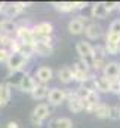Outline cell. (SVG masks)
I'll use <instances>...</instances> for the list:
<instances>
[{"label": "cell", "instance_id": "cell-1", "mask_svg": "<svg viewBox=\"0 0 120 128\" xmlns=\"http://www.w3.org/2000/svg\"><path fill=\"white\" fill-rule=\"evenodd\" d=\"M28 64V58L27 57H24L22 54H19V52H10V57H9V60H7V70H9V73H13V72H21V70H24V67Z\"/></svg>", "mask_w": 120, "mask_h": 128}, {"label": "cell", "instance_id": "cell-2", "mask_svg": "<svg viewBox=\"0 0 120 128\" xmlns=\"http://www.w3.org/2000/svg\"><path fill=\"white\" fill-rule=\"evenodd\" d=\"M21 43H25V45H34L36 43V39H34V34H33V28L27 26V22H21L18 24V32L15 36Z\"/></svg>", "mask_w": 120, "mask_h": 128}, {"label": "cell", "instance_id": "cell-3", "mask_svg": "<svg viewBox=\"0 0 120 128\" xmlns=\"http://www.w3.org/2000/svg\"><path fill=\"white\" fill-rule=\"evenodd\" d=\"M30 3H24V2H16V3H3V14L10 20L13 16H18Z\"/></svg>", "mask_w": 120, "mask_h": 128}, {"label": "cell", "instance_id": "cell-4", "mask_svg": "<svg viewBox=\"0 0 120 128\" xmlns=\"http://www.w3.org/2000/svg\"><path fill=\"white\" fill-rule=\"evenodd\" d=\"M31 28H33L34 39H39V37H48V36H52V34H54V24L49 22V21L39 22V24L33 26Z\"/></svg>", "mask_w": 120, "mask_h": 128}, {"label": "cell", "instance_id": "cell-5", "mask_svg": "<svg viewBox=\"0 0 120 128\" xmlns=\"http://www.w3.org/2000/svg\"><path fill=\"white\" fill-rule=\"evenodd\" d=\"M34 78H36L37 84L48 85V84L52 80V78H54V70H52L51 67H48V66H42V67H39V68L36 70Z\"/></svg>", "mask_w": 120, "mask_h": 128}, {"label": "cell", "instance_id": "cell-6", "mask_svg": "<svg viewBox=\"0 0 120 128\" xmlns=\"http://www.w3.org/2000/svg\"><path fill=\"white\" fill-rule=\"evenodd\" d=\"M67 100V92L64 90L60 88H52L49 91V96H48V101L51 106H61L64 101Z\"/></svg>", "mask_w": 120, "mask_h": 128}, {"label": "cell", "instance_id": "cell-7", "mask_svg": "<svg viewBox=\"0 0 120 128\" xmlns=\"http://www.w3.org/2000/svg\"><path fill=\"white\" fill-rule=\"evenodd\" d=\"M67 100H68V109L73 113H80L85 110V100L74 96V92H67Z\"/></svg>", "mask_w": 120, "mask_h": 128}, {"label": "cell", "instance_id": "cell-8", "mask_svg": "<svg viewBox=\"0 0 120 128\" xmlns=\"http://www.w3.org/2000/svg\"><path fill=\"white\" fill-rule=\"evenodd\" d=\"M102 76H105L110 80L119 79L120 78V63H117V61H108L105 64L104 70H102Z\"/></svg>", "mask_w": 120, "mask_h": 128}, {"label": "cell", "instance_id": "cell-9", "mask_svg": "<svg viewBox=\"0 0 120 128\" xmlns=\"http://www.w3.org/2000/svg\"><path fill=\"white\" fill-rule=\"evenodd\" d=\"M110 10L107 8V4L104 2H98V3H93L92 4V9H90V15L92 18H96V20H105L108 16Z\"/></svg>", "mask_w": 120, "mask_h": 128}, {"label": "cell", "instance_id": "cell-10", "mask_svg": "<svg viewBox=\"0 0 120 128\" xmlns=\"http://www.w3.org/2000/svg\"><path fill=\"white\" fill-rule=\"evenodd\" d=\"M0 32L1 34H7V36H16L18 32V24L13 21V20H9V18H4L0 21Z\"/></svg>", "mask_w": 120, "mask_h": 128}, {"label": "cell", "instance_id": "cell-11", "mask_svg": "<svg viewBox=\"0 0 120 128\" xmlns=\"http://www.w3.org/2000/svg\"><path fill=\"white\" fill-rule=\"evenodd\" d=\"M39 84H37V80H36V78H33L31 74L28 73H25V76L22 78V80H21V85H19V91H22V92H28V94H33V91L36 90V86H37Z\"/></svg>", "mask_w": 120, "mask_h": 128}, {"label": "cell", "instance_id": "cell-12", "mask_svg": "<svg viewBox=\"0 0 120 128\" xmlns=\"http://www.w3.org/2000/svg\"><path fill=\"white\" fill-rule=\"evenodd\" d=\"M85 34L90 40H96V39L102 37V27L96 22H90L89 26L85 27Z\"/></svg>", "mask_w": 120, "mask_h": 128}, {"label": "cell", "instance_id": "cell-13", "mask_svg": "<svg viewBox=\"0 0 120 128\" xmlns=\"http://www.w3.org/2000/svg\"><path fill=\"white\" fill-rule=\"evenodd\" d=\"M76 51H77L80 58H86V57H90L93 54V46L90 45L89 42H86V40H80L76 45Z\"/></svg>", "mask_w": 120, "mask_h": 128}, {"label": "cell", "instance_id": "cell-14", "mask_svg": "<svg viewBox=\"0 0 120 128\" xmlns=\"http://www.w3.org/2000/svg\"><path fill=\"white\" fill-rule=\"evenodd\" d=\"M54 52V45H48V43H42V42H36L34 43V55L39 57H49Z\"/></svg>", "mask_w": 120, "mask_h": 128}, {"label": "cell", "instance_id": "cell-15", "mask_svg": "<svg viewBox=\"0 0 120 128\" xmlns=\"http://www.w3.org/2000/svg\"><path fill=\"white\" fill-rule=\"evenodd\" d=\"M57 74H58V79H60L62 84H65V85H68V84L73 82V70H71V67H68V66L60 67L58 72H57Z\"/></svg>", "mask_w": 120, "mask_h": 128}, {"label": "cell", "instance_id": "cell-16", "mask_svg": "<svg viewBox=\"0 0 120 128\" xmlns=\"http://www.w3.org/2000/svg\"><path fill=\"white\" fill-rule=\"evenodd\" d=\"M51 107L48 106V104H45V103H40V104H37L36 107H34V110H33V115L36 116V118H39L40 121H45V119H48L49 118V115H51Z\"/></svg>", "mask_w": 120, "mask_h": 128}, {"label": "cell", "instance_id": "cell-17", "mask_svg": "<svg viewBox=\"0 0 120 128\" xmlns=\"http://www.w3.org/2000/svg\"><path fill=\"white\" fill-rule=\"evenodd\" d=\"M24 76H25V72H24V70L9 73V76H7V82H6V84H7L10 88H19L21 80H22V78H24Z\"/></svg>", "mask_w": 120, "mask_h": 128}, {"label": "cell", "instance_id": "cell-18", "mask_svg": "<svg viewBox=\"0 0 120 128\" xmlns=\"http://www.w3.org/2000/svg\"><path fill=\"white\" fill-rule=\"evenodd\" d=\"M10 90H12V88H10L6 82L0 84V107L7 106V103L10 101V96H12Z\"/></svg>", "mask_w": 120, "mask_h": 128}, {"label": "cell", "instance_id": "cell-19", "mask_svg": "<svg viewBox=\"0 0 120 128\" xmlns=\"http://www.w3.org/2000/svg\"><path fill=\"white\" fill-rule=\"evenodd\" d=\"M49 128H73V121L70 118L61 116L49 121Z\"/></svg>", "mask_w": 120, "mask_h": 128}, {"label": "cell", "instance_id": "cell-20", "mask_svg": "<svg viewBox=\"0 0 120 128\" xmlns=\"http://www.w3.org/2000/svg\"><path fill=\"white\" fill-rule=\"evenodd\" d=\"M95 85H96V92H110V79L105 76H96L95 78Z\"/></svg>", "mask_w": 120, "mask_h": 128}, {"label": "cell", "instance_id": "cell-21", "mask_svg": "<svg viewBox=\"0 0 120 128\" xmlns=\"http://www.w3.org/2000/svg\"><path fill=\"white\" fill-rule=\"evenodd\" d=\"M52 6L60 10L62 14H70L73 10H76V6H74V2H54Z\"/></svg>", "mask_w": 120, "mask_h": 128}, {"label": "cell", "instance_id": "cell-22", "mask_svg": "<svg viewBox=\"0 0 120 128\" xmlns=\"http://www.w3.org/2000/svg\"><path fill=\"white\" fill-rule=\"evenodd\" d=\"M49 88H48V85H42V84H39L37 86H36V90L33 91V94L31 97L34 98V100H45V98H48L49 96Z\"/></svg>", "mask_w": 120, "mask_h": 128}, {"label": "cell", "instance_id": "cell-23", "mask_svg": "<svg viewBox=\"0 0 120 128\" xmlns=\"http://www.w3.org/2000/svg\"><path fill=\"white\" fill-rule=\"evenodd\" d=\"M93 115L99 119H110V106L104 104V103H99L96 107H95V112Z\"/></svg>", "mask_w": 120, "mask_h": 128}, {"label": "cell", "instance_id": "cell-24", "mask_svg": "<svg viewBox=\"0 0 120 128\" xmlns=\"http://www.w3.org/2000/svg\"><path fill=\"white\" fill-rule=\"evenodd\" d=\"M68 32L71 33V34H74V36L82 34V33H85V26H83L77 18H73V20L68 22Z\"/></svg>", "mask_w": 120, "mask_h": 128}, {"label": "cell", "instance_id": "cell-25", "mask_svg": "<svg viewBox=\"0 0 120 128\" xmlns=\"http://www.w3.org/2000/svg\"><path fill=\"white\" fill-rule=\"evenodd\" d=\"M73 68H76L77 72H80V73H83V74H88V76L90 74V67H89L86 63H85L83 60H80V58H79V60L74 63Z\"/></svg>", "mask_w": 120, "mask_h": 128}, {"label": "cell", "instance_id": "cell-26", "mask_svg": "<svg viewBox=\"0 0 120 128\" xmlns=\"http://www.w3.org/2000/svg\"><path fill=\"white\" fill-rule=\"evenodd\" d=\"M13 36H7V34H0V48H6L10 49L12 43H13Z\"/></svg>", "mask_w": 120, "mask_h": 128}, {"label": "cell", "instance_id": "cell-27", "mask_svg": "<svg viewBox=\"0 0 120 128\" xmlns=\"http://www.w3.org/2000/svg\"><path fill=\"white\" fill-rule=\"evenodd\" d=\"M104 48L107 51V55H117L120 52V45H116V43H105Z\"/></svg>", "mask_w": 120, "mask_h": 128}, {"label": "cell", "instance_id": "cell-28", "mask_svg": "<svg viewBox=\"0 0 120 128\" xmlns=\"http://www.w3.org/2000/svg\"><path fill=\"white\" fill-rule=\"evenodd\" d=\"M110 92H113L116 96H120V78L110 80Z\"/></svg>", "mask_w": 120, "mask_h": 128}, {"label": "cell", "instance_id": "cell-29", "mask_svg": "<svg viewBox=\"0 0 120 128\" xmlns=\"http://www.w3.org/2000/svg\"><path fill=\"white\" fill-rule=\"evenodd\" d=\"M105 43H116V45H120V36L119 34H114V33L107 32V34H105Z\"/></svg>", "mask_w": 120, "mask_h": 128}, {"label": "cell", "instance_id": "cell-30", "mask_svg": "<svg viewBox=\"0 0 120 128\" xmlns=\"http://www.w3.org/2000/svg\"><path fill=\"white\" fill-rule=\"evenodd\" d=\"M110 119H120V106H110Z\"/></svg>", "mask_w": 120, "mask_h": 128}, {"label": "cell", "instance_id": "cell-31", "mask_svg": "<svg viewBox=\"0 0 120 128\" xmlns=\"http://www.w3.org/2000/svg\"><path fill=\"white\" fill-rule=\"evenodd\" d=\"M108 32H110V33H114V34H119V36H120V18L114 20V21L110 24Z\"/></svg>", "mask_w": 120, "mask_h": 128}, {"label": "cell", "instance_id": "cell-32", "mask_svg": "<svg viewBox=\"0 0 120 128\" xmlns=\"http://www.w3.org/2000/svg\"><path fill=\"white\" fill-rule=\"evenodd\" d=\"M9 57H10V51L6 48H0V63H7Z\"/></svg>", "mask_w": 120, "mask_h": 128}, {"label": "cell", "instance_id": "cell-33", "mask_svg": "<svg viewBox=\"0 0 120 128\" xmlns=\"http://www.w3.org/2000/svg\"><path fill=\"white\" fill-rule=\"evenodd\" d=\"M77 20H79V21H80V22H82V24H83L85 27H86V26H89V24H90V18H88V16H85V15H79V16H77Z\"/></svg>", "mask_w": 120, "mask_h": 128}, {"label": "cell", "instance_id": "cell-34", "mask_svg": "<svg viewBox=\"0 0 120 128\" xmlns=\"http://www.w3.org/2000/svg\"><path fill=\"white\" fill-rule=\"evenodd\" d=\"M30 121L33 122V125H37V127H42L43 125V121H40L39 118H36L33 113H31V118H30Z\"/></svg>", "mask_w": 120, "mask_h": 128}, {"label": "cell", "instance_id": "cell-35", "mask_svg": "<svg viewBox=\"0 0 120 128\" xmlns=\"http://www.w3.org/2000/svg\"><path fill=\"white\" fill-rule=\"evenodd\" d=\"M74 6H76V9H85L86 6H88V3L86 2H74Z\"/></svg>", "mask_w": 120, "mask_h": 128}, {"label": "cell", "instance_id": "cell-36", "mask_svg": "<svg viewBox=\"0 0 120 128\" xmlns=\"http://www.w3.org/2000/svg\"><path fill=\"white\" fill-rule=\"evenodd\" d=\"M105 4H107V8H108L110 12L114 10V9H119V3H105Z\"/></svg>", "mask_w": 120, "mask_h": 128}, {"label": "cell", "instance_id": "cell-37", "mask_svg": "<svg viewBox=\"0 0 120 128\" xmlns=\"http://www.w3.org/2000/svg\"><path fill=\"white\" fill-rule=\"evenodd\" d=\"M6 128H19V125H18V122H15V121H9L7 125H6Z\"/></svg>", "mask_w": 120, "mask_h": 128}, {"label": "cell", "instance_id": "cell-38", "mask_svg": "<svg viewBox=\"0 0 120 128\" xmlns=\"http://www.w3.org/2000/svg\"><path fill=\"white\" fill-rule=\"evenodd\" d=\"M3 12V3H0V14Z\"/></svg>", "mask_w": 120, "mask_h": 128}, {"label": "cell", "instance_id": "cell-39", "mask_svg": "<svg viewBox=\"0 0 120 128\" xmlns=\"http://www.w3.org/2000/svg\"><path fill=\"white\" fill-rule=\"evenodd\" d=\"M117 10H119V12H120V3H119V9H117Z\"/></svg>", "mask_w": 120, "mask_h": 128}, {"label": "cell", "instance_id": "cell-40", "mask_svg": "<svg viewBox=\"0 0 120 128\" xmlns=\"http://www.w3.org/2000/svg\"><path fill=\"white\" fill-rule=\"evenodd\" d=\"M0 34H1V32H0Z\"/></svg>", "mask_w": 120, "mask_h": 128}]
</instances>
